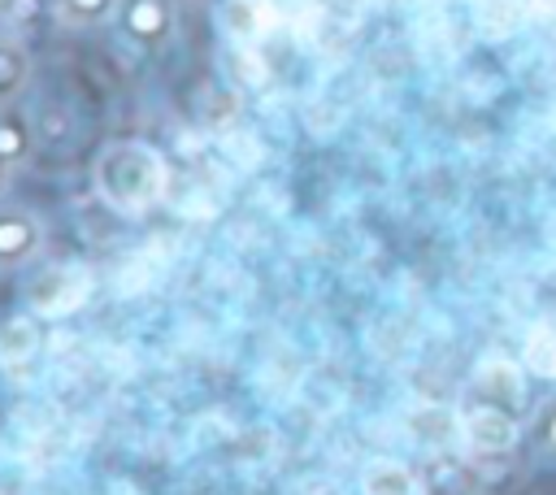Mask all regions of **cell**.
I'll use <instances>...</instances> for the list:
<instances>
[{
    "instance_id": "7a4b0ae2",
    "label": "cell",
    "mask_w": 556,
    "mask_h": 495,
    "mask_svg": "<svg viewBox=\"0 0 556 495\" xmlns=\"http://www.w3.org/2000/svg\"><path fill=\"white\" fill-rule=\"evenodd\" d=\"M91 291V274L74 261H52L39 265L30 287H26V308L35 317H65L70 308H78Z\"/></svg>"
},
{
    "instance_id": "9c48e42d",
    "label": "cell",
    "mask_w": 556,
    "mask_h": 495,
    "mask_svg": "<svg viewBox=\"0 0 556 495\" xmlns=\"http://www.w3.org/2000/svg\"><path fill=\"white\" fill-rule=\"evenodd\" d=\"M30 82V52L22 39L0 35V104H17Z\"/></svg>"
},
{
    "instance_id": "ba28073f",
    "label": "cell",
    "mask_w": 556,
    "mask_h": 495,
    "mask_svg": "<svg viewBox=\"0 0 556 495\" xmlns=\"http://www.w3.org/2000/svg\"><path fill=\"white\" fill-rule=\"evenodd\" d=\"M465 426H469V430H465L469 443L482 447V452H504V447H513V439H517V421H513L508 412H500V408H473Z\"/></svg>"
},
{
    "instance_id": "5b68a950",
    "label": "cell",
    "mask_w": 556,
    "mask_h": 495,
    "mask_svg": "<svg viewBox=\"0 0 556 495\" xmlns=\"http://www.w3.org/2000/svg\"><path fill=\"white\" fill-rule=\"evenodd\" d=\"M43 352V317L35 313H13L0 321V369L22 373L39 360Z\"/></svg>"
},
{
    "instance_id": "5bb4252c",
    "label": "cell",
    "mask_w": 556,
    "mask_h": 495,
    "mask_svg": "<svg viewBox=\"0 0 556 495\" xmlns=\"http://www.w3.org/2000/svg\"><path fill=\"white\" fill-rule=\"evenodd\" d=\"M539 4H547V9H556V0H539Z\"/></svg>"
},
{
    "instance_id": "3957f363",
    "label": "cell",
    "mask_w": 556,
    "mask_h": 495,
    "mask_svg": "<svg viewBox=\"0 0 556 495\" xmlns=\"http://www.w3.org/2000/svg\"><path fill=\"white\" fill-rule=\"evenodd\" d=\"M43 243H48V230L39 213L22 204H0V274L35 265L43 256Z\"/></svg>"
},
{
    "instance_id": "30bf717a",
    "label": "cell",
    "mask_w": 556,
    "mask_h": 495,
    "mask_svg": "<svg viewBox=\"0 0 556 495\" xmlns=\"http://www.w3.org/2000/svg\"><path fill=\"white\" fill-rule=\"evenodd\" d=\"M361 491L365 495H417V478L400 460H369L361 473Z\"/></svg>"
},
{
    "instance_id": "8fae6325",
    "label": "cell",
    "mask_w": 556,
    "mask_h": 495,
    "mask_svg": "<svg viewBox=\"0 0 556 495\" xmlns=\"http://www.w3.org/2000/svg\"><path fill=\"white\" fill-rule=\"evenodd\" d=\"M126 0H56V17L74 30H91V26H104L109 17L122 13Z\"/></svg>"
},
{
    "instance_id": "4fadbf2b",
    "label": "cell",
    "mask_w": 556,
    "mask_h": 495,
    "mask_svg": "<svg viewBox=\"0 0 556 495\" xmlns=\"http://www.w3.org/2000/svg\"><path fill=\"white\" fill-rule=\"evenodd\" d=\"M39 4L43 0H4V22H30V17H39Z\"/></svg>"
},
{
    "instance_id": "8992f818",
    "label": "cell",
    "mask_w": 556,
    "mask_h": 495,
    "mask_svg": "<svg viewBox=\"0 0 556 495\" xmlns=\"http://www.w3.org/2000/svg\"><path fill=\"white\" fill-rule=\"evenodd\" d=\"M217 22L235 43H256L274 26V9L269 0H222Z\"/></svg>"
},
{
    "instance_id": "52a82bcc",
    "label": "cell",
    "mask_w": 556,
    "mask_h": 495,
    "mask_svg": "<svg viewBox=\"0 0 556 495\" xmlns=\"http://www.w3.org/2000/svg\"><path fill=\"white\" fill-rule=\"evenodd\" d=\"M35 152V122L17 104H0V174H13Z\"/></svg>"
},
{
    "instance_id": "6da1fadb",
    "label": "cell",
    "mask_w": 556,
    "mask_h": 495,
    "mask_svg": "<svg viewBox=\"0 0 556 495\" xmlns=\"http://www.w3.org/2000/svg\"><path fill=\"white\" fill-rule=\"evenodd\" d=\"M91 191L104 208L139 217L169 191V161L148 139H109L91 161Z\"/></svg>"
},
{
    "instance_id": "9a60e30c",
    "label": "cell",
    "mask_w": 556,
    "mask_h": 495,
    "mask_svg": "<svg viewBox=\"0 0 556 495\" xmlns=\"http://www.w3.org/2000/svg\"><path fill=\"white\" fill-rule=\"evenodd\" d=\"M0 22H4V0H0Z\"/></svg>"
},
{
    "instance_id": "2e32d148",
    "label": "cell",
    "mask_w": 556,
    "mask_h": 495,
    "mask_svg": "<svg viewBox=\"0 0 556 495\" xmlns=\"http://www.w3.org/2000/svg\"><path fill=\"white\" fill-rule=\"evenodd\" d=\"M0 182H4V174H0Z\"/></svg>"
},
{
    "instance_id": "7c38bea8",
    "label": "cell",
    "mask_w": 556,
    "mask_h": 495,
    "mask_svg": "<svg viewBox=\"0 0 556 495\" xmlns=\"http://www.w3.org/2000/svg\"><path fill=\"white\" fill-rule=\"evenodd\" d=\"M526 434H530L534 456H539V460H547V465H556V395H547V399L530 412Z\"/></svg>"
},
{
    "instance_id": "277c9868",
    "label": "cell",
    "mask_w": 556,
    "mask_h": 495,
    "mask_svg": "<svg viewBox=\"0 0 556 495\" xmlns=\"http://www.w3.org/2000/svg\"><path fill=\"white\" fill-rule=\"evenodd\" d=\"M117 17H122L126 39L148 52L165 48L174 35V0H126Z\"/></svg>"
}]
</instances>
